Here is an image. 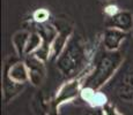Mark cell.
<instances>
[{"label":"cell","instance_id":"6da1fadb","mask_svg":"<svg viewBox=\"0 0 133 115\" xmlns=\"http://www.w3.org/2000/svg\"><path fill=\"white\" fill-rule=\"evenodd\" d=\"M57 69L66 78H76L89 67V57L82 38L72 35L60 57L56 60Z\"/></svg>","mask_w":133,"mask_h":115},{"label":"cell","instance_id":"7a4b0ae2","mask_svg":"<svg viewBox=\"0 0 133 115\" xmlns=\"http://www.w3.org/2000/svg\"><path fill=\"white\" fill-rule=\"evenodd\" d=\"M123 54L119 51L109 52L104 51L95 59V65L89 66V73L83 77V86L98 91L110 78L114 76L117 69L121 67Z\"/></svg>","mask_w":133,"mask_h":115},{"label":"cell","instance_id":"3957f363","mask_svg":"<svg viewBox=\"0 0 133 115\" xmlns=\"http://www.w3.org/2000/svg\"><path fill=\"white\" fill-rule=\"evenodd\" d=\"M87 71L85 74H82L81 76H79V77L70 80L68 82H66L65 84L61 85L55 100L56 107L57 106L59 107L63 103L73 100L74 98H76L81 93V90H82V86H83V77H85Z\"/></svg>","mask_w":133,"mask_h":115},{"label":"cell","instance_id":"277c9868","mask_svg":"<svg viewBox=\"0 0 133 115\" xmlns=\"http://www.w3.org/2000/svg\"><path fill=\"white\" fill-rule=\"evenodd\" d=\"M23 62L27 66L28 75H29V82L35 86H38L44 81L46 70H45V65L42 60L37 59L34 54L24 57Z\"/></svg>","mask_w":133,"mask_h":115},{"label":"cell","instance_id":"5b68a950","mask_svg":"<svg viewBox=\"0 0 133 115\" xmlns=\"http://www.w3.org/2000/svg\"><path fill=\"white\" fill-rule=\"evenodd\" d=\"M107 29H118L129 32L133 30V14L129 11H119L115 15L109 16L105 21Z\"/></svg>","mask_w":133,"mask_h":115},{"label":"cell","instance_id":"8992f818","mask_svg":"<svg viewBox=\"0 0 133 115\" xmlns=\"http://www.w3.org/2000/svg\"><path fill=\"white\" fill-rule=\"evenodd\" d=\"M125 38H126V32L118 29H105L102 35V45L105 51L116 52L119 50Z\"/></svg>","mask_w":133,"mask_h":115},{"label":"cell","instance_id":"52a82bcc","mask_svg":"<svg viewBox=\"0 0 133 115\" xmlns=\"http://www.w3.org/2000/svg\"><path fill=\"white\" fill-rule=\"evenodd\" d=\"M71 36H72V28L70 27H64V29L58 32L55 42L52 43V46H51V60H57L60 57Z\"/></svg>","mask_w":133,"mask_h":115},{"label":"cell","instance_id":"ba28073f","mask_svg":"<svg viewBox=\"0 0 133 115\" xmlns=\"http://www.w3.org/2000/svg\"><path fill=\"white\" fill-rule=\"evenodd\" d=\"M6 74L9 80L17 84H24L29 81L27 66L23 61H17L6 68Z\"/></svg>","mask_w":133,"mask_h":115},{"label":"cell","instance_id":"9c48e42d","mask_svg":"<svg viewBox=\"0 0 133 115\" xmlns=\"http://www.w3.org/2000/svg\"><path fill=\"white\" fill-rule=\"evenodd\" d=\"M29 36H30V32L27 31V30L17 31L16 34L13 36L12 43H13V45H14L16 54L19 55V57H25L24 52H25V46H27Z\"/></svg>","mask_w":133,"mask_h":115},{"label":"cell","instance_id":"30bf717a","mask_svg":"<svg viewBox=\"0 0 133 115\" xmlns=\"http://www.w3.org/2000/svg\"><path fill=\"white\" fill-rule=\"evenodd\" d=\"M2 86H4V98H5V100H6V103H8L9 99H13V97L16 96L19 92H21L24 84L15 83V82H13L12 80H9L7 74H5Z\"/></svg>","mask_w":133,"mask_h":115},{"label":"cell","instance_id":"8fae6325","mask_svg":"<svg viewBox=\"0 0 133 115\" xmlns=\"http://www.w3.org/2000/svg\"><path fill=\"white\" fill-rule=\"evenodd\" d=\"M42 44H43V39H42V37H41V35L36 31L30 32L29 39H28L27 46H25V52H24L25 57L34 54L38 48L42 46Z\"/></svg>","mask_w":133,"mask_h":115},{"label":"cell","instance_id":"7c38bea8","mask_svg":"<svg viewBox=\"0 0 133 115\" xmlns=\"http://www.w3.org/2000/svg\"><path fill=\"white\" fill-rule=\"evenodd\" d=\"M108 104V101H107V97L104 96L103 93H101V92L97 91L96 94L94 96L93 100L90 101V106L94 107V108H103L105 105Z\"/></svg>","mask_w":133,"mask_h":115},{"label":"cell","instance_id":"4fadbf2b","mask_svg":"<svg viewBox=\"0 0 133 115\" xmlns=\"http://www.w3.org/2000/svg\"><path fill=\"white\" fill-rule=\"evenodd\" d=\"M49 16H50V13L46 9H37L34 13V20L36 23H45L48 21Z\"/></svg>","mask_w":133,"mask_h":115},{"label":"cell","instance_id":"5bb4252c","mask_svg":"<svg viewBox=\"0 0 133 115\" xmlns=\"http://www.w3.org/2000/svg\"><path fill=\"white\" fill-rule=\"evenodd\" d=\"M102 112H103V115H121L118 113V111L109 103L102 108Z\"/></svg>","mask_w":133,"mask_h":115},{"label":"cell","instance_id":"9a60e30c","mask_svg":"<svg viewBox=\"0 0 133 115\" xmlns=\"http://www.w3.org/2000/svg\"><path fill=\"white\" fill-rule=\"evenodd\" d=\"M104 1H112V0H104Z\"/></svg>","mask_w":133,"mask_h":115},{"label":"cell","instance_id":"2e32d148","mask_svg":"<svg viewBox=\"0 0 133 115\" xmlns=\"http://www.w3.org/2000/svg\"><path fill=\"white\" fill-rule=\"evenodd\" d=\"M131 34H132V37H133V30H132V31H131Z\"/></svg>","mask_w":133,"mask_h":115}]
</instances>
